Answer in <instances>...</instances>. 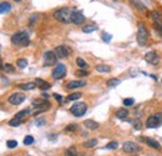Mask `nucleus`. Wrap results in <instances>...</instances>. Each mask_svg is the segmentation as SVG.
Masks as SVG:
<instances>
[{"mask_svg": "<svg viewBox=\"0 0 162 156\" xmlns=\"http://www.w3.org/2000/svg\"><path fill=\"white\" fill-rule=\"evenodd\" d=\"M76 75L77 76H86V75H89V73L86 70H79V71H76Z\"/></svg>", "mask_w": 162, "mask_h": 156, "instance_id": "obj_39", "label": "nucleus"}, {"mask_svg": "<svg viewBox=\"0 0 162 156\" xmlns=\"http://www.w3.org/2000/svg\"><path fill=\"white\" fill-rule=\"evenodd\" d=\"M106 84H107L109 87H116L120 84V80L118 79H110V80H107Z\"/></svg>", "mask_w": 162, "mask_h": 156, "instance_id": "obj_27", "label": "nucleus"}, {"mask_svg": "<svg viewBox=\"0 0 162 156\" xmlns=\"http://www.w3.org/2000/svg\"><path fill=\"white\" fill-rule=\"evenodd\" d=\"M54 98H55L59 103H61V101H62V96H61V95H59V94H56V92L54 94Z\"/></svg>", "mask_w": 162, "mask_h": 156, "instance_id": "obj_42", "label": "nucleus"}, {"mask_svg": "<svg viewBox=\"0 0 162 156\" xmlns=\"http://www.w3.org/2000/svg\"><path fill=\"white\" fill-rule=\"evenodd\" d=\"M145 61H147L148 64H152V65H156L158 64V61H160V57L158 55L155 53V51H150L145 55Z\"/></svg>", "mask_w": 162, "mask_h": 156, "instance_id": "obj_11", "label": "nucleus"}, {"mask_svg": "<svg viewBox=\"0 0 162 156\" xmlns=\"http://www.w3.org/2000/svg\"><path fill=\"white\" fill-rule=\"evenodd\" d=\"M45 119H39L36 120V126H43V125H45Z\"/></svg>", "mask_w": 162, "mask_h": 156, "instance_id": "obj_40", "label": "nucleus"}, {"mask_svg": "<svg viewBox=\"0 0 162 156\" xmlns=\"http://www.w3.org/2000/svg\"><path fill=\"white\" fill-rule=\"evenodd\" d=\"M82 86H86V81H81V80H73V81L68 82V85H66V89H69V90H73V89L82 87Z\"/></svg>", "mask_w": 162, "mask_h": 156, "instance_id": "obj_14", "label": "nucleus"}, {"mask_svg": "<svg viewBox=\"0 0 162 156\" xmlns=\"http://www.w3.org/2000/svg\"><path fill=\"white\" fill-rule=\"evenodd\" d=\"M30 114V109H25V110H21V111H19L16 115H15V117L16 119H20V120H23L26 115H29Z\"/></svg>", "mask_w": 162, "mask_h": 156, "instance_id": "obj_23", "label": "nucleus"}, {"mask_svg": "<svg viewBox=\"0 0 162 156\" xmlns=\"http://www.w3.org/2000/svg\"><path fill=\"white\" fill-rule=\"evenodd\" d=\"M117 146H118L117 141H111V142H109L105 147H106V149H109V150H115V149H117Z\"/></svg>", "mask_w": 162, "mask_h": 156, "instance_id": "obj_32", "label": "nucleus"}, {"mask_svg": "<svg viewBox=\"0 0 162 156\" xmlns=\"http://www.w3.org/2000/svg\"><path fill=\"white\" fill-rule=\"evenodd\" d=\"M134 126H135V129H136V130H140V129H141V122H140V120L135 121V124H134Z\"/></svg>", "mask_w": 162, "mask_h": 156, "instance_id": "obj_41", "label": "nucleus"}, {"mask_svg": "<svg viewBox=\"0 0 162 156\" xmlns=\"http://www.w3.org/2000/svg\"><path fill=\"white\" fill-rule=\"evenodd\" d=\"M11 9V5L8 3V2H3L0 4V13L2 14H5V13H9Z\"/></svg>", "mask_w": 162, "mask_h": 156, "instance_id": "obj_19", "label": "nucleus"}, {"mask_svg": "<svg viewBox=\"0 0 162 156\" xmlns=\"http://www.w3.org/2000/svg\"><path fill=\"white\" fill-rule=\"evenodd\" d=\"M11 43L14 45H19V46H26L29 44V35L25 31H19V33L14 34L11 36Z\"/></svg>", "mask_w": 162, "mask_h": 156, "instance_id": "obj_2", "label": "nucleus"}, {"mask_svg": "<svg viewBox=\"0 0 162 156\" xmlns=\"http://www.w3.org/2000/svg\"><path fill=\"white\" fill-rule=\"evenodd\" d=\"M82 96L81 92H74V94H70V95L68 96V101H74V100H77Z\"/></svg>", "mask_w": 162, "mask_h": 156, "instance_id": "obj_25", "label": "nucleus"}, {"mask_svg": "<svg viewBox=\"0 0 162 156\" xmlns=\"http://www.w3.org/2000/svg\"><path fill=\"white\" fill-rule=\"evenodd\" d=\"M6 146L9 149H14V147L18 146V141H15V140H8L6 141Z\"/></svg>", "mask_w": 162, "mask_h": 156, "instance_id": "obj_33", "label": "nucleus"}, {"mask_svg": "<svg viewBox=\"0 0 162 156\" xmlns=\"http://www.w3.org/2000/svg\"><path fill=\"white\" fill-rule=\"evenodd\" d=\"M111 34H107V33H104L102 34V40L105 41V43H110L111 41Z\"/></svg>", "mask_w": 162, "mask_h": 156, "instance_id": "obj_36", "label": "nucleus"}, {"mask_svg": "<svg viewBox=\"0 0 162 156\" xmlns=\"http://www.w3.org/2000/svg\"><path fill=\"white\" fill-rule=\"evenodd\" d=\"M74 10H71L70 8H61L59 10L55 11L54 16L57 21L60 23H64V24H68L71 21V14H73Z\"/></svg>", "mask_w": 162, "mask_h": 156, "instance_id": "obj_1", "label": "nucleus"}, {"mask_svg": "<svg viewBox=\"0 0 162 156\" xmlns=\"http://www.w3.org/2000/svg\"><path fill=\"white\" fill-rule=\"evenodd\" d=\"M95 30H97V27H96V25H92V24L85 25V26L82 27V31H84V33H86V34L92 33V31H95Z\"/></svg>", "mask_w": 162, "mask_h": 156, "instance_id": "obj_22", "label": "nucleus"}, {"mask_svg": "<svg viewBox=\"0 0 162 156\" xmlns=\"http://www.w3.org/2000/svg\"><path fill=\"white\" fill-rule=\"evenodd\" d=\"M56 56L57 57H61V59H64V57H68L70 54H71V49L69 48V46H65V45H60V46H57L56 48Z\"/></svg>", "mask_w": 162, "mask_h": 156, "instance_id": "obj_9", "label": "nucleus"}, {"mask_svg": "<svg viewBox=\"0 0 162 156\" xmlns=\"http://www.w3.org/2000/svg\"><path fill=\"white\" fill-rule=\"evenodd\" d=\"M24 100H25V95H24V94H21V92L11 94V95L8 98V101H9L11 105H20Z\"/></svg>", "mask_w": 162, "mask_h": 156, "instance_id": "obj_8", "label": "nucleus"}, {"mask_svg": "<svg viewBox=\"0 0 162 156\" xmlns=\"http://www.w3.org/2000/svg\"><path fill=\"white\" fill-rule=\"evenodd\" d=\"M35 20H38V15H32V16H31V19H30V24H32Z\"/></svg>", "mask_w": 162, "mask_h": 156, "instance_id": "obj_43", "label": "nucleus"}, {"mask_svg": "<svg viewBox=\"0 0 162 156\" xmlns=\"http://www.w3.org/2000/svg\"><path fill=\"white\" fill-rule=\"evenodd\" d=\"M55 62H56V55L54 51H48L44 54V64L46 66L55 65Z\"/></svg>", "mask_w": 162, "mask_h": 156, "instance_id": "obj_10", "label": "nucleus"}, {"mask_svg": "<svg viewBox=\"0 0 162 156\" xmlns=\"http://www.w3.org/2000/svg\"><path fill=\"white\" fill-rule=\"evenodd\" d=\"M3 70H5L6 73H14V68H13V65H10V64L3 65Z\"/></svg>", "mask_w": 162, "mask_h": 156, "instance_id": "obj_35", "label": "nucleus"}, {"mask_svg": "<svg viewBox=\"0 0 162 156\" xmlns=\"http://www.w3.org/2000/svg\"><path fill=\"white\" fill-rule=\"evenodd\" d=\"M132 156H137V155H132Z\"/></svg>", "mask_w": 162, "mask_h": 156, "instance_id": "obj_45", "label": "nucleus"}, {"mask_svg": "<svg viewBox=\"0 0 162 156\" xmlns=\"http://www.w3.org/2000/svg\"><path fill=\"white\" fill-rule=\"evenodd\" d=\"M148 40V33L142 23H139V29H137V41L140 45H145Z\"/></svg>", "mask_w": 162, "mask_h": 156, "instance_id": "obj_4", "label": "nucleus"}, {"mask_svg": "<svg viewBox=\"0 0 162 156\" xmlns=\"http://www.w3.org/2000/svg\"><path fill=\"white\" fill-rule=\"evenodd\" d=\"M14 2H21V0H14Z\"/></svg>", "mask_w": 162, "mask_h": 156, "instance_id": "obj_44", "label": "nucleus"}, {"mask_svg": "<svg viewBox=\"0 0 162 156\" xmlns=\"http://www.w3.org/2000/svg\"><path fill=\"white\" fill-rule=\"evenodd\" d=\"M134 99H131V98H130V99H125L123 100V105L125 106H131V105H134Z\"/></svg>", "mask_w": 162, "mask_h": 156, "instance_id": "obj_37", "label": "nucleus"}, {"mask_svg": "<svg viewBox=\"0 0 162 156\" xmlns=\"http://www.w3.org/2000/svg\"><path fill=\"white\" fill-rule=\"evenodd\" d=\"M21 122H23V120L14 117V119H11V120L9 121V125H10V126H19V125H20Z\"/></svg>", "mask_w": 162, "mask_h": 156, "instance_id": "obj_30", "label": "nucleus"}, {"mask_svg": "<svg viewBox=\"0 0 162 156\" xmlns=\"http://www.w3.org/2000/svg\"><path fill=\"white\" fill-rule=\"evenodd\" d=\"M34 105L36 106V108H35V109H36V111H35V116H36L38 114L44 112V111H46V110H49V109L51 108L50 103L46 101V100H35V101H34Z\"/></svg>", "mask_w": 162, "mask_h": 156, "instance_id": "obj_6", "label": "nucleus"}, {"mask_svg": "<svg viewBox=\"0 0 162 156\" xmlns=\"http://www.w3.org/2000/svg\"><path fill=\"white\" fill-rule=\"evenodd\" d=\"M16 64H18V66H19L20 69H24V68L27 66V60H26V59H19V60L16 61Z\"/></svg>", "mask_w": 162, "mask_h": 156, "instance_id": "obj_28", "label": "nucleus"}, {"mask_svg": "<svg viewBox=\"0 0 162 156\" xmlns=\"http://www.w3.org/2000/svg\"><path fill=\"white\" fill-rule=\"evenodd\" d=\"M87 110V106L85 103H76L75 105H73L70 108V112L74 115V116H82Z\"/></svg>", "mask_w": 162, "mask_h": 156, "instance_id": "obj_5", "label": "nucleus"}, {"mask_svg": "<svg viewBox=\"0 0 162 156\" xmlns=\"http://www.w3.org/2000/svg\"><path fill=\"white\" fill-rule=\"evenodd\" d=\"M65 156H77V151L74 146L69 147L66 151H65Z\"/></svg>", "mask_w": 162, "mask_h": 156, "instance_id": "obj_26", "label": "nucleus"}, {"mask_svg": "<svg viewBox=\"0 0 162 156\" xmlns=\"http://www.w3.org/2000/svg\"><path fill=\"white\" fill-rule=\"evenodd\" d=\"M127 115H128V111L126 109H120L116 111V117H118L121 120H125L127 117Z\"/></svg>", "mask_w": 162, "mask_h": 156, "instance_id": "obj_20", "label": "nucleus"}, {"mask_svg": "<svg viewBox=\"0 0 162 156\" xmlns=\"http://www.w3.org/2000/svg\"><path fill=\"white\" fill-rule=\"evenodd\" d=\"M84 21H85L84 15H82L80 11L74 10L73 14H71V23H74V24H76V25H80V24H82Z\"/></svg>", "mask_w": 162, "mask_h": 156, "instance_id": "obj_13", "label": "nucleus"}, {"mask_svg": "<svg viewBox=\"0 0 162 156\" xmlns=\"http://www.w3.org/2000/svg\"><path fill=\"white\" fill-rule=\"evenodd\" d=\"M96 144H97V140H96V139H92V140L86 141V142L84 144V146H85V147H93V146H96Z\"/></svg>", "mask_w": 162, "mask_h": 156, "instance_id": "obj_31", "label": "nucleus"}, {"mask_svg": "<svg viewBox=\"0 0 162 156\" xmlns=\"http://www.w3.org/2000/svg\"><path fill=\"white\" fill-rule=\"evenodd\" d=\"M35 84H36V86L40 87L41 90H48V89H50V86H51L49 82L44 81L43 79H36V80H35Z\"/></svg>", "mask_w": 162, "mask_h": 156, "instance_id": "obj_17", "label": "nucleus"}, {"mask_svg": "<svg viewBox=\"0 0 162 156\" xmlns=\"http://www.w3.org/2000/svg\"><path fill=\"white\" fill-rule=\"evenodd\" d=\"M148 146H151L152 149H156V150H161V145L156 141V140H153V139H151V137H146V139H142Z\"/></svg>", "mask_w": 162, "mask_h": 156, "instance_id": "obj_15", "label": "nucleus"}, {"mask_svg": "<svg viewBox=\"0 0 162 156\" xmlns=\"http://www.w3.org/2000/svg\"><path fill=\"white\" fill-rule=\"evenodd\" d=\"M96 70L99 73H110L111 69L107 65H96Z\"/></svg>", "mask_w": 162, "mask_h": 156, "instance_id": "obj_24", "label": "nucleus"}, {"mask_svg": "<svg viewBox=\"0 0 162 156\" xmlns=\"http://www.w3.org/2000/svg\"><path fill=\"white\" fill-rule=\"evenodd\" d=\"M65 75H66V66H65L64 64H57L52 70V78L56 79V80H60Z\"/></svg>", "mask_w": 162, "mask_h": 156, "instance_id": "obj_7", "label": "nucleus"}, {"mask_svg": "<svg viewBox=\"0 0 162 156\" xmlns=\"http://www.w3.org/2000/svg\"><path fill=\"white\" fill-rule=\"evenodd\" d=\"M76 129H77V126H76L75 124H70V125H68L66 129H65V130H66V131H75Z\"/></svg>", "mask_w": 162, "mask_h": 156, "instance_id": "obj_38", "label": "nucleus"}, {"mask_svg": "<svg viewBox=\"0 0 162 156\" xmlns=\"http://www.w3.org/2000/svg\"><path fill=\"white\" fill-rule=\"evenodd\" d=\"M76 64H77L79 68H81V69H85V70H86V68H87V64H86V62H85L81 57H77V59H76Z\"/></svg>", "mask_w": 162, "mask_h": 156, "instance_id": "obj_29", "label": "nucleus"}, {"mask_svg": "<svg viewBox=\"0 0 162 156\" xmlns=\"http://www.w3.org/2000/svg\"><path fill=\"white\" fill-rule=\"evenodd\" d=\"M123 151L126 152H136V151H140V147L137 144L132 142V141H126L123 144Z\"/></svg>", "mask_w": 162, "mask_h": 156, "instance_id": "obj_12", "label": "nucleus"}, {"mask_svg": "<svg viewBox=\"0 0 162 156\" xmlns=\"http://www.w3.org/2000/svg\"><path fill=\"white\" fill-rule=\"evenodd\" d=\"M160 125H162V112H157L156 115H152L147 119L146 121V126L148 129H155L158 128Z\"/></svg>", "mask_w": 162, "mask_h": 156, "instance_id": "obj_3", "label": "nucleus"}, {"mask_svg": "<svg viewBox=\"0 0 162 156\" xmlns=\"http://www.w3.org/2000/svg\"><path fill=\"white\" fill-rule=\"evenodd\" d=\"M18 87H19V89H21V90H26V91H29V90H32V89H35V87H36V84H35V82L19 84V85H18Z\"/></svg>", "mask_w": 162, "mask_h": 156, "instance_id": "obj_18", "label": "nucleus"}, {"mask_svg": "<svg viewBox=\"0 0 162 156\" xmlns=\"http://www.w3.org/2000/svg\"><path fill=\"white\" fill-rule=\"evenodd\" d=\"M84 126L87 128L89 130H96L97 128H99V124H97L96 121H93V120H85Z\"/></svg>", "mask_w": 162, "mask_h": 156, "instance_id": "obj_16", "label": "nucleus"}, {"mask_svg": "<svg viewBox=\"0 0 162 156\" xmlns=\"http://www.w3.org/2000/svg\"><path fill=\"white\" fill-rule=\"evenodd\" d=\"M130 2H131V4L136 8L137 6V9L140 10V11H146V8H145V5L142 4V3H140L139 0H130Z\"/></svg>", "mask_w": 162, "mask_h": 156, "instance_id": "obj_21", "label": "nucleus"}, {"mask_svg": "<svg viewBox=\"0 0 162 156\" xmlns=\"http://www.w3.org/2000/svg\"><path fill=\"white\" fill-rule=\"evenodd\" d=\"M32 142H34V137H32L31 135H27V136L24 139V144H25V145H31Z\"/></svg>", "mask_w": 162, "mask_h": 156, "instance_id": "obj_34", "label": "nucleus"}]
</instances>
